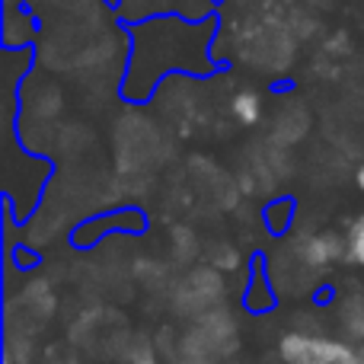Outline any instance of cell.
<instances>
[{
    "label": "cell",
    "instance_id": "obj_1",
    "mask_svg": "<svg viewBox=\"0 0 364 364\" xmlns=\"http://www.w3.org/2000/svg\"><path fill=\"white\" fill-rule=\"evenodd\" d=\"M284 364H364V346L329 339L314 333H288L278 342Z\"/></svg>",
    "mask_w": 364,
    "mask_h": 364
},
{
    "label": "cell",
    "instance_id": "obj_2",
    "mask_svg": "<svg viewBox=\"0 0 364 364\" xmlns=\"http://www.w3.org/2000/svg\"><path fill=\"white\" fill-rule=\"evenodd\" d=\"M307 262L310 265H326L329 259H336L339 256V246H336V237H314L307 243Z\"/></svg>",
    "mask_w": 364,
    "mask_h": 364
},
{
    "label": "cell",
    "instance_id": "obj_3",
    "mask_svg": "<svg viewBox=\"0 0 364 364\" xmlns=\"http://www.w3.org/2000/svg\"><path fill=\"white\" fill-rule=\"evenodd\" d=\"M233 115H237L243 125H256L259 115H262V102L256 93H237L233 96Z\"/></svg>",
    "mask_w": 364,
    "mask_h": 364
},
{
    "label": "cell",
    "instance_id": "obj_4",
    "mask_svg": "<svg viewBox=\"0 0 364 364\" xmlns=\"http://www.w3.org/2000/svg\"><path fill=\"white\" fill-rule=\"evenodd\" d=\"M346 252H348V259H352L355 265H361V269H364V214L352 224V230H348Z\"/></svg>",
    "mask_w": 364,
    "mask_h": 364
},
{
    "label": "cell",
    "instance_id": "obj_5",
    "mask_svg": "<svg viewBox=\"0 0 364 364\" xmlns=\"http://www.w3.org/2000/svg\"><path fill=\"white\" fill-rule=\"evenodd\" d=\"M355 182H358V188H364V164L358 166V173H355Z\"/></svg>",
    "mask_w": 364,
    "mask_h": 364
}]
</instances>
